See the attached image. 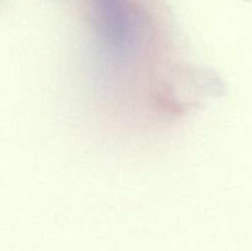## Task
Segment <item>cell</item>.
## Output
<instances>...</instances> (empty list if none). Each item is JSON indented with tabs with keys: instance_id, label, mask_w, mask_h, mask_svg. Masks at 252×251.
I'll list each match as a JSON object with an SVG mask.
<instances>
[{
	"instance_id": "obj_1",
	"label": "cell",
	"mask_w": 252,
	"mask_h": 251,
	"mask_svg": "<svg viewBox=\"0 0 252 251\" xmlns=\"http://www.w3.org/2000/svg\"><path fill=\"white\" fill-rule=\"evenodd\" d=\"M96 58L105 78L130 76L152 57L158 37L154 0H85Z\"/></svg>"
}]
</instances>
